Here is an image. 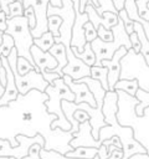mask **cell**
Returning <instances> with one entry per match:
<instances>
[{
	"instance_id": "cell-23",
	"label": "cell",
	"mask_w": 149,
	"mask_h": 159,
	"mask_svg": "<svg viewBox=\"0 0 149 159\" xmlns=\"http://www.w3.org/2000/svg\"><path fill=\"white\" fill-rule=\"evenodd\" d=\"M91 77L94 80H98L103 88L106 91H109V84H108V68L106 66H91Z\"/></svg>"
},
{
	"instance_id": "cell-24",
	"label": "cell",
	"mask_w": 149,
	"mask_h": 159,
	"mask_svg": "<svg viewBox=\"0 0 149 159\" xmlns=\"http://www.w3.org/2000/svg\"><path fill=\"white\" fill-rule=\"evenodd\" d=\"M71 48H72V51L74 52V55H76L78 58H81L84 63H87L88 66H93V65L96 63V55H94V52H93V50H92L91 42H86L84 50H83L82 52H79L76 47H72V46H71Z\"/></svg>"
},
{
	"instance_id": "cell-44",
	"label": "cell",
	"mask_w": 149,
	"mask_h": 159,
	"mask_svg": "<svg viewBox=\"0 0 149 159\" xmlns=\"http://www.w3.org/2000/svg\"><path fill=\"white\" fill-rule=\"evenodd\" d=\"M122 157H123V149L117 148V149H114V150L111 153V155H109L107 159H122Z\"/></svg>"
},
{
	"instance_id": "cell-48",
	"label": "cell",
	"mask_w": 149,
	"mask_h": 159,
	"mask_svg": "<svg viewBox=\"0 0 149 159\" xmlns=\"http://www.w3.org/2000/svg\"><path fill=\"white\" fill-rule=\"evenodd\" d=\"M91 1H92V4H93V6H94L96 9H97V7L99 6V2H98V0H91Z\"/></svg>"
},
{
	"instance_id": "cell-3",
	"label": "cell",
	"mask_w": 149,
	"mask_h": 159,
	"mask_svg": "<svg viewBox=\"0 0 149 159\" xmlns=\"http://www.w3.org/2000/svg\"><path fill=\"white\" fill-rule=\"evenodd\" d=\"M118 93L117 119L120 125H128L133 129L134 139L138 140L149 154V106L144 109L143 116L135 113V106L139 99L122 89H114Z\"/></svg>"
},
{
	"instance_id": "cell-16",
	"label": "cell",
	"mask_w": 149,
	"mask_h": 159,
	"mask_svg": "<svg viewBox=\"0 0 149 159\" xmlns=\"http://www.w3.org/2000/svg\"><path fill=\"white\" fill-rule=\"evenodd\" d=\"M70 144L74 149L77 147H94V148H99V145L102 143L98 139H94V137L92 135V127L89 124V120H86V122L79 124V129H78L77 133L73 134V138L70 142Z\"/></svg>"
},
{
	"instance_id": "cell-22",
	"label": "cell",
	"mask_w": 149,
	"mask_h": 159,
	"mask_svg": "<svg viewBox=\"0 0 149 159\" xmlns=\"http://www.w3.org/2000/svg\"><path fill=\"white\" fill-rule=\"evenodd\" d=\"M134 32L138 35V39L140 41V53L145 58V62L149 65V40L145 35V31L142 24L134 21Z\"/></svg>"
},
{
	"instance_id": "cell-6",
	"label": "cell",
	"mask_w": 149,
	"mask_h": 159,
	"mask_svg": "<svg viewBox=\"0 0 149 159\" xmlns=\"http://www.w3.org/2000/svg\"><path fill=\"white\" fill-rule=\"evenodd\" d=\"M6 25H7V27L5 30V34H9L12 36L17 55L21 57H25L35 66L32 55L30 52V48L34 45V36L31 35V29L29 26L27 17L26 16H16L12 19H7ZM35 70H36V66H35Z\"/></svg>"
},
{
	"instance_id": "cell-8",
	"label": "cell",
	"mask_w": 149,
	"mask_h": 159,
	"mask_svg": "<svg viewBox=\"0 0 149 159\" xmlns=\"http://www.w3.org/2000/svg\"><path fill=\"white\" fill-rule=\"evenodd\" d=\"M17 51L16 48L14 47L10 52V55L7 56V61L10 63V67H11V71L14 73V77H15V83H16V87H17V91L20 94H26L27 92H30L31 89H38L41 92H45L47 86H48V82L43 78L42 73L40 71H36V70H31L29 71L26 75H20L17 72Z\"/></svg>"
},
{
	"instance_id": "cell-2",
	"label": "cell",
	"mask_w": 149,
	"mask_h": 159,
	"mask_svg": "<svg viewBox=\"0 0 149 159\" xmlns=\"http://www.w3.org/2000/svg\"><path fill=\"white\" fill-rule=\"evenodd\" d=\"M117 112H118V93L117 91H107L102 106V113L104 116V120L107 125L101 128L98 140L103 143L106 139L117 135L120 139L123 147L122 159H129V157L135 153H147L145 148L138 140L134 139L133 129L128 125H120V123L117 119Z\"/></svg>"
},
{
	"instance_id": "cell-51",
	"label": "cell",
	"mask_w": 149,
	"mask_h": 159,
	"mask_svg": "<svg viewBox=\"0 0 149 159\" xmlns=\"http://www.w3.org/2000/svg\"><path fill=\"white\" fill-rule=\"evenodd\" d=\"M19 1H21V2H22V0H19Z\"/></svg>"
},
{
	"instance_id": "cell-5",
	"label": "cell",
	"mask_w": 149,
	"mask_h": 159,
	"mask_svg": "<svg viewBox=\"0 0 149 159\" xmlns=\"http://www.w3.org/2000/svg\"><path fill=\"white\" fill-rule=\"evenodd\" d=\"M133 78L138 80L140 89L149 92V65L145 62V58L140 52L137 53L133 48H129L120 60L119 80Z\"/></svg>"
},
{
	"instance_id": "cell-21",
	"label": "cell",
	"mask_w": 149,
	"mask_h": 159,
	"mask_svg": "<svg viewBox=\"0 0 149 159\" xmlns=\"http://www.w3.org/2000/svg\"><path fill=\"white\" fill-rule=\"evenodd\" d=\"M98 148L94 147H77L65 154L66 159H92L97 155Z\"/></svg>"
},
{
	"instance_id": "cell-29",
	"label": "cell",
	"mask_w": 149,
	"mask_h": 159,
	"mask_svg": "<svg viewBox=\"0 0 149 159\" xmlns=\"http://www.w3.org/2000/svg\"><path fill=\"white\" fill-rule=\"evenodd\" d=\"M61 24H62V19L58 15H48L47 16V27H48V31L55 37H57L60 35V26H61Z\"/></svg>"
},
{
	"instance_id": "cell-4",
	"label": "cell",
	"mask_w": 149,
	"mask_h": 159,
	"mask_svg": "<svg viewBox=\"0 0 149 159\" xmlns=\"http://www.w3.org/2000/svg\"><path fill=\"white\" fill-rule=\"evenodd\" d=\"M48 94V99L46 101V108L50 113L56 114L57 119H55L51 124L52 129L61 128L62 130H70L72 128V124L66 118L63 111H62V101H74V93L71 91V88L66 84L63 77H60L53 81L52 84H48L46 91Z\"/></svg>"
},
{
	"instance_id": "cell-33",
	"label": "cell",
	"mask_w": 149,
	"mask_h": 159,
	"mask_svg": "<svg viewBox=\"0 0 149 159\" xmlns=\"http://www.w3.org/2000/svg\"><path fill=\"white\" fill-rule=\"evenodd\" d=\"M135 4H137L140 17L149 21V6H148L149 0H135Z\"/></svg>"
},
{
	"instance_id": "cell-53",
	"label": "cell",
	"mask_w": 149,
	"mask_h": 159,
	"mask_svg": "<svg viewBox=\"0 0 149 159\" xmlns=\"http://www.w3.org/2000/svg\"><path fill=\"white\" fill-rule=\"evenodd\" d=\"M112 1H113V0H112Z\"/></svg>"
},
{
	"instance_id": "cell-20",
	"label": "cell",
	"mask_w": 149,
	"mask_h": 159,
	"mask_svg": "<svg viewBox=\"0 0 149 159\" xmlns=\"http://www.w3.org/2000/svg\"><path fill=\"white\" fill-rule=\"evenodd\" d=\"M50 53L57 60V67L51 70L56 73H58L60 76L63 77V73H62V68L67 65V52H66V46L61 42H56L55 45H52V47L48 50Z\"/></svg>"
},
{
	"instance_id": "cell-11",
	"label": "cell",
	"mask_w": 149,
	"mask_h": 159,
	"mask_svg": "<svg viewBox=\"0 0 149 159\" xmlns=\"http://www.w3.org/2000/svg\"><path fill=\"white\" fill-rule=\"evenodd\" d=\"M66 52H67V65L62 68L63 75H68L73 81L91 76V66H88L81 58H78L72 51L71 46L66 47Z\"/></svg>"
},
{
	"instance_id": "cell-42",
	"label": "cell",
	"mask_w": 149,
	"mask_h": 159,
	"mask_svg": "<svg viewBox=\"0 0 149 159\" xmlns=\"http://www.w3.org/2000/svg\"><path fill=\"white\" fill-rule=\"evenodd\" d=\"M6 20H7V15H6L2 10H0V30L4 31V32H5L6 27H7V25H6Z\"/></svg>"
},
{
	"instance_id": "cell-18",
	"label": "cell",
	"mask_w": 149,
	"mask_h": 159,
	"mask_svg": "<svg viewBox=\"0 0 149 159\" xmlns=\"http://www.w3.org/2000/svg\"><path fill=\"white\" fill-rule=\"evenodd\" d=\"M30 52L32 55L37 71L41 72L43 70H53L57 67V60L50 53V51H43L34 43L30 48Z\"/></svg>"
},
{
	"instance_id": "cell-12",
	"label": "cell",
	"mask_w": 149,
	"mask_h": 159,
	"mask_svg": "<svg viewBox=\"0 0 149 159\" xmlns=\"http://www.w3.org/2000/svg\"><path fill=\"white\" fill-rule=\"evenodd\" d=\"M86 12L88 15V20L89 22H92V25L96 27V30L98 29L99 25H103L106 29L111 30L113 26H115L119 21L118 14L112 12V11H104L102 15H99L96 10V7L93 6L92 1L88 0L87 5H86Z\"/></svg>"
},
{
	"instance_id": "cell-38",
	"label": "cell",
	"mask_w": 149,
	"mask_h": 159,
	"mask_svg": "<svg viewBox=\"0 0 149 159\" xmlns=\"http://www.w3.org/2000/svg\"><path fill=\"white\" fill-rule=\"evenodd\" d=\"M41 73H42L43 78L48 82V84H52L55 80L62 77V76H60L58 73H56V72H53V71H51V70H43V71H41Z\"/></svg>"
},
{
	"instance_id": "cell-37",
	"label": "cell",
	"mask_w": 149,
	"mask_h": 159,
	"mask_svg": "<svg viewBox=\"0 0 149 159\" xmlns=\"http://www.w3.org/2000/svg\"><path fill=\"white\" fill-rule=\"evenodd\" d=\"M24 16L27 17V21H29V26L30 29L32 30L35 26H36V16H35V11L32 9V6H29L24 10Z\"/></svg>"
},
{
	"instance_id": "cell-17",
	"label": "cell",
	"mask_w": 149,
	"mask_h": 159,
	"mask_svg": "<svg viewBox=\"0 0 149 159\" xmlns=\"http://www.w3.org/2000/svg\"><path fill=\"white\" fill-rule=\"evenodd\" d=\"M0 58H1V62H2L4 67L6 68V86H5L4 94L0 97V106H5L9 102L16 99V97L19 94V91H17V87H16V83H15V77H14V73L11 71L7 57L1 56Z\"/></svg>"
},
{
	"instance_id": "cell-13",
	"label": "cell",
	"mask_w": 149,
	"mask_h": 159,
	"mask_svg": "<svg viewBox=\"0 0 149 159\" xmlns=\"http://www.w3.org/2000/svg\"><path fill=\"white\" fill-rule=\"evenodd\" d=\"M76 11V20L72 27V39H71V46L76 47L79 52L84 50L86 46V36H84V25L88 22V15L87 12H79V7L74 6Z\"/></svg>"
},
{
	"instance_id": "cell-7",
	"label": "cell",
	"mask_w": 149,
	"mask_h": 159,
	"mask_svg": "<svg viewBox=\"0 0 149 159\" xmlns=\"http://www.w3.org/2000/svg\"><path fill=\"white\" fill-rule=\"evenodd\" d=\"M119 17V16H118ZM113 35H114V40L111 42H104L102 41L99 37H96L92 42V50L96 55V66H102V61L103 60H111L114 55V52L120 47V46H125L128 50L132 48V42L129 39V35L125 31L124 24L123 21L119 19L118 24L115 26L112 27Z\"/></svg>"
},
{
	"instance_id": "cell-40",
	"label": "cell",
	"mask_w": 149,
	"mask_h": 159,
	"mask_svg": "<svg viewBox=\"0 0 149 159\" xmlns=\"http://www.w3.org/2000/svg\"><path fill=\"white\" fill-rule=\"evenodd\" d=\"M97 154H98V157H99L101 159H107V158L109 157V153H108V147H107V145H104V144L102 143V144L99 145V148H98Z\"/></svg>"
},
{
	"instance_id": "cell-45",
	"label": "cell",
	"mask_w": 149,
	"mask_h": 159,
	"mask_svg": "<svg viewBox=\"0 0 149 159\" xmlns=\"http://www.w3.org/2000/svg\"><path fill=\"white\" fill-rule=\"evenodd\" d=\"M129 159H149V154L148 153H135V154H132L129 157Z\"/></svg>"
},
{
	"instance_id": "cell-50",
	"label": "cell",
	"mask_w": 149,
	"mask_h": 159,
	"mask_svg": "<svg viewBox=\"0 0 149 159\" xmlns=\"http://www.w3.org/2000/svg\"><path fill=\"white\" fill-rule=\"evenodd\" d=\"M9 159H17V158H15V157H9Z\"/></svg>"
},
{
	"instance_id": "cell-43",
	"label": "cell",
	"mask_w": 149,
	"mask_h": 159,
	"mask_svg": "<svg viewBox=\"0 0 149 159\" xmlns=\"http://www.w3.org/2000/svg\"><path fill=\"white\" fill-rule=\"evenodd\" d=\"M15 0H0V10H2L9 16V5Z\"/></svg>"
},
{
	"instance_id": "cell-35",
	"label": "cell",
	"mask_w": 149,
	"mask_h": 159,
	"mask_svg": "<svg viewBox=\"0 0 149 159\" xmlns=\"http://www.w3.org/2000/svg\"><path fill=\"white\" fill-rule=\"evenodd\" d=\"M84 36H86V41L87 42H92L96 37H98L97 35V30L96 27L92 25V22H86L84 25Z\"/></svg>"
},
{
	"instance_id": "cell-32",
	"label": "cell",
	"mask_w": 149,
	"mask_h": 159,
	"mask_svg": "<svg viewBox=\"0 0 149 159\" xmlns=\"http://www.w3.org/2000/svg\"><path fill=\"white\" fill-rule=\"evenodd\" d=\"M16 66H17V72H19L20 75H26L29 71L35 70V66H34L29 60H26L25 57H21V56L17 57V63H16Z\"/></svg>"
},
{
	"instance_id": "cell-25",
	"label": "cell",
	"mask_w": 149,
	"mask_h": 159,
	"mask_svg": "<svg viewBox=\"0 0 149 159\" xmlns=\"http://www.w3.org/2000/svg\"><path fill=\"white\" fill-rule=\"evenodd\" d=\"M114 89H122V91L127 92L130 96H135L137 91L139 89V83H138V80H135V78H133V80H119L115 83Z\"/></svg>"
},
{
	"instance_id": "cell-34",
	"label": "cell",
	"mask_w": 149,
	"mask_h": 159,
	"mask_svg": "<svg viewBox=\"0 0 149 159\" xmlns=\"http://www.w3.org/2000/svg\"><path fill=\"white\" fill-rule=\"evenodd\" d=\"M97 35H98V37H99L102 41H104V42H111V41L114 40V35H113L112 29L108 30V29H106L103 25H99V26H98V29H97Z\"/></svg>"
},
{
	"instance_id": "cell-47",
	"label": "cell",
	"mask_w": 149,
	"mask_h": 159,
	"mask_svg": "<svg viewBox=\"0 0 149 159\" xmlns=\"http://www.w3.org/2000/svg\"><path fill=\"white\" fill-rule=\"evenodd\" d=\"M50 5H52V6H57V7H60V6L62 5V1H61V0H50Z\"/></svg>"
},
{
	"instance_id": "cell-9",
	"label": "cell",
	"mask_w": 149,
	"mask_h": 159,
	"mask_svg": "<svg viewBox=\"0 0 149 159\" xmlns=\"http://www.w3.org/2000/svg\"><path fill=\"white\" fill-rule=\"evenodd\" d=\"M62 5L60 7L48 5L47 9V16L48 15H58L62 19V24L60 26V35L55 37V43L61 42L66 47L71 46V39H72V27L76 20V11L73 6L72 0H61Z\"/></svg>"
},
{
	"instance_id": "cell-36",
	"label": "cell",
	"mask_w": 149,
	"mask_h": 159,
	"mask_svg": "<svg viewBox=\"0 0 149 159\" xmlns=\"http://www.w3.org/2000/svg\"><path fill=\"white\" fill-rule=\"evenodd\" d=\"M42 148H43V147H42L41 144H37V143L32 144V145L30 147V149H29L27 155L24 157L22 159H41V157H40V150H41Z\"/></svg>"
},
{
	"instance_id": "cell-15",
	"label": "cell",
	"mask_w": 149,
	"mask_h": 159,
	"mask_svg": "<svg viewBox=\"0 0 149 159\" xmlns=\"http://www.w3.org/2000/svg\"><path fill=\"white\" fill-rule=\"evenodd\" d=\"M63 80H65L66 84L71 88V91L74 93V101L73 102L76 104L84 102V103H88L92 107H97L96 99H94L92 92L89 91V88H88V86L86 83L73 81L68 75H63Z\"/></svg>"
},
{
	"instance_id": "cell-46",
	"label": "cell",
	"mask_w": 149,
	"mask_h": 159,
	"mask_svg": "<svg viewBox=\"0 0 149 159\" xmlns=\"http://www.w3.org/2000/svg\"><path fill=\"white\" fill-rule=\"evenodd\" d=\"M88 0H79V12H86V5Z\"/></svg>"
},
{
	"instance_id": "cell-49",
	"label": "cell",
	"mask_w": 149,
	"mask_h": 159,
	"mask_svg": "<svg viewBox=\"0 0 149 159\" xmlns=\"http://www.w3.org/2000/svg\"><path fill=\"white\" fill-rule=\"evenodd\" d=\"M4 91H5V87H4V86H1V83H0V97L4 94Z\"/></svg>"
},
{
	"instance_id": "cell-31",
	"label": "cell",
	"mask_w": 149,
	"mask_h": 159,
	"mask_svg": "<svg viewBox=\"0 0 149 159\" xmlns=\"http://www.w3.org/2000/svg\"><path fill=\"white\" fill-rule=\"evenodd\" d=\"M118 16H119V19L123 21L127 34L130 35L132 32H134V21L128 16V14H127V11H125L124 9H122V10L118 11Z\"/></svg>"
},
{
	"instance_id": "cell-28",
	"label": "cell",
	"mask_w": 149,
	"mask_h": 159,
	"mask_svg": "<svg viewBox=\"0 0 149 159\" xmlns=\"http://www.w3.org/2000/svg\"><path fill=\"white\" fill-rule=\"evenodd\" d=\"M14 47H15V42H14L12 36L4 32V35H2V43L0 45V57L1 56L7 57Z\"/></svg>"
},
{
	"instance_id": "cell-27",
	"label": "cell",
	"mask_w": 149,
	"mask_h": 159,
	"mask_svg": "<svg viewBox=\"0 0 149 159\" xmlns=\"http://www.w3.org/2000/svg\"><path fill=\"white\" fill-rule=\"evenodd\" d=\"M135 97L139 99V103L135 106V113L138 116H143L144 109L149 106V92H145L139 88L135 93Z\"/></svg>"
},
{
	"instance_id": "cell-10",
	"label": "cell",
	"mask_w": 149,
	"mask_h": 159,
	"mask_svg": "<svg viewBox=\"0 0 149 159\" xmlns=\"http://www.w3.org/2000/svg\"><path fill=\"white\" fill-rule=\"evenodd\" d=\"M24 9L32 6L36 16V26L31 30V35L35 37H40L42 34L48 31L47 27V9L50 5V0H22Z\"/></svg>"
},
{
	"instance_id": "cell-30",
	"label": "cell",
	"mask_w": 149,
	"mask_h": 159,
	"mask_svg": "<svg viewBox=\"0 0 149 159\" xmlns=\"http://www.w3.org/2000/svg\"><path fill=\"white\" fill-rule=\"evenodd\" d=\"M24 5L21 1L15 0L9 5V16L7 19H12L16 16H24Z\"/></svg>"
},
{
	"instance_id": "cell-14",
	"label": "cell",
	"mask_w": 149,
	"mask_h": 159,
	"mask_svg": "<svg viewBox=\"0 0 149 159\" xmlns=\"http://www.w3.org/2000/svg\"><path fill=\"white\" fill-rule=\"evenodd\" d=\"M128 52V48L125 46H120L113 55L111 60H103L102 66H106L108 68V84H109V91H114L115 83L119 81L120 76V60L123 56Z\"/></svg>"
},
{
	"instance_id": "cell-1",
	"label": "cell",
	"mask_w": 149,
	"mask_h": 159,
	"mask_svg": "<svg viewBox=\"0 0 149 159\" xmlns=\"http://www.w3.org/2000/svg\"><path fill=\"white\" fill-rule=\"evenodd\" d=\"M48 94L38 89H31L26 94H17L16 99L0 106V138L7 139L11 147H17L19 134L35 137L41 134L45 138V149L57 150L66 154L73 150L70 142L73 138L71 130L61 128L52 129L51 124L57 119L46 108Z\"/></svg>"
},
{
	"instance_id": "cell-52",
	"label": "cell",
	"mask_w": 149,
	"mask_h": 159,
	"mask_svg": "<svg viewBox=\"0 0 149 159\" xmlns=\"http://www.w3.org/2000/svg\"><path fill=\"white\" fill-rule=\"evenodd\" d=\"M148 6H149V4H148Z\"/></svg>"
},
{
	"instance_id": "cell-19",
	"label": "cell",
	"mask_w": 149,
	"mask_h": 159,
	"mask_svg": "<svg viewBox=\"0 0 149 159\" xmlns=\"http://www.w3.org/2000/svg\"><path fill=\"white\" fill-rule=\"evenodd\" d=\"M77 82H82V83H86L89 88V91L92 92L94 99H96V103H97V107L98 108H102L103 106V99H104V96H106V89L103 88L102 83L98 81V80H94L92 78L91 76H87V77H82L79 80H77Z\"/></svg>"
},
{
	"instance_id": "cell-41",
	"label": "cell",
	"mask_w": 149,
	"mask_h": 159,
	"mask_svg": "<svg viewBox=\"0 0 149 159\" xmlns=\"http://www.w3.org/2000/svg\"><path fill=\"white\" fill-rule=\"evenodd\" d=\"M0 83L1 86H6V68L4 67L2 62H1V58H0Z\"/></svg>"
},
{
	"instance_id": "cell-26",
	"label": "cell",
	"mask_w": 149,
	"mask_h": 159,
	"mask_svg": "<svg viewBox=\"0 0 149 159\" xmlns=\"http://www.w3.org/2000/svg\"><path fill=\"white\" fill-rule=\"evenodd\" d=\"M34 43L36 46H38L41 50L48 51L52 47V45H55V36L50 31H47V32L42 34L40 37H35L34 39Z\"/></svg>"
},
{
	"instance_id": "cell-39",
	"label": "cell",
	"mask_w": 149,
	"mask_h": 159,
	"mask_svg": "<svg viewBox=\"0 0 149 159\" xmlns=\"http://www.w3.org/2000/svg\"><path fill=\"white\" fill-rule=\"evenodd\" d=\"M129 39H130V42H132V48H133L137 53H139V52H140V41H139V39H138V35H137L135 32H132V34L129 35Z\"/></svg>"
}]
</instances>
